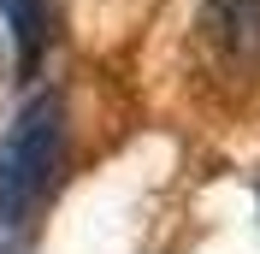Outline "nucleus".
<instances>
[{"label": "nucleus", "instance_id": "nucleus-1", "mask_svg": "<svg viewBox=\"0 0 260 254\" xmlns=\"http://www.w3.org/2000/svg\"><path fill=\"white\" fill-rule=\"evenodd\" d=\"M65 166V101L30 95L0 136V225H30Z\"/></svg>", "mask_w": 260, "mask_h": 254}, {"label": "nucleus", "instance_id": "nucleus-2", "mask_svg": "<svg viewBox=\"0 0 260 254\" xmlns=\"http://www.w3.org/2000/svg\"><path fill=\"white\" fill-rule=\"evenodd\" d=\"M195 36L213 71L237 83L260 77V0H207L195 18Z\"/></svg>", "mask_w": 260, "mask_h": 254}, {"label": "nucleus", "instance_id": "nucleus-3", "mask_svg": "<svg viewBox=\"0 0 260 254\" xmlns=\"http://www.w3.org/2000/svg\"><path fill=\"white\" fill-rule=\"evenodd\" d=\"M0 12H6V30H12L18 59L36 65L42 48H48V36H53V6L48 0H0Z\"/></svg>", "mask_w": 260, "mask_h": 254}]
</instances>
